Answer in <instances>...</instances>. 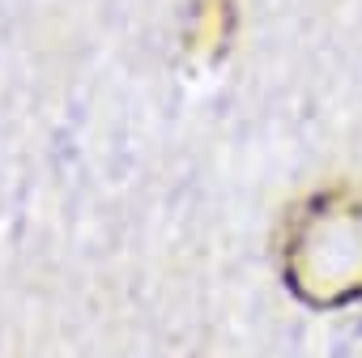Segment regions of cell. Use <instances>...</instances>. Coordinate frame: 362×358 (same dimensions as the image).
Here are the masks:
<instances>
[{
	"instance_id": "obj_1",
	"label": "cell",
	"mask_w": 362,
	"mask_h": 358,
	"mask_svg": "<svg viewBox=\"0 0 362 358\" xmlns=\"http://www.w3.org/2000/svg\"><path fill=\"white\" fill-rule=\"evenodd\" d=\"M281 282L311 311H345L362 303V197L324 188L290 209Z\"/></svg>"
},
{
	"instance_id": "obj_2",
	"label": "cell",
	"mask_w": 362,
	"mask_h": 358,
	"mask_svg": "<svg viewBox=\"0 0 362 358\" xmlns=\"http://www.w3.org/2000/svg\"><path fill=\"white\" fill-rule=\"evenodd\" d=\"M235 35V5L230 0H197V9L188 18V43L197 52L222 56Z\"/></svg>"
}]
</instances>
